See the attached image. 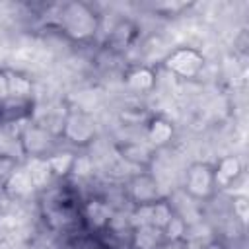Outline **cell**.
Masks as SVG:
<instances>
[{
  "label": "cell",
  "mask_w": 249,
  "mask_h": 249,
  "mask_svg": "<svg viewBox=\"0 0 249 249\" xmlns=\"http://www.w3.org/2000/svg\"><path fill=\"white\" fill-rule=\"evenodd\" d=\"M185 56H187V58H181L179 53H173V54L169 56V60H167V66H169L173 72H179V74H183V76H191V74L200 66V58H198L193 51H187Z\"/></svg>",
  "instance_id": "3957f363"
},
{
  "label": "cell",
  "mask_w": 249,
  "mask_h": 249,
  "mask_svg": "<svg viewBox=\"0 0 249 249\" xmlns=\"http://www.w3.org/2000/svg\"><path fill=\"white\" fill-rule=\"evenodd\" d=\"M91 124L86 121L84 115H72L66 121V134L72 138V142H86L88 136L91 134Z\"/></svg>",
  "instance_id": "277c9868"
},
{
  "label": "cell",
  "mask_w": 249,
  "mask_h": 249,
  "mask_svg": "<svg viewBox=\"0 0 249 249\" xmlns=\"http://www.w3.org/2000/svg\"><path fill=\"white\" fill-rule=\"evenodd\" d=\"M216 185V177H214V169L208 167V165H193L189 171H187V177H185V187L195 195V196H206L212 193Z\"/></svg>",
  "instance_id": "7a4b0ae2"
},
{
  "label": "cell",
  "mask_w": 249,
  "mask_h": 249,
  "mask_svg": "<svg viewBox=\"0 0 249 249\" xmlns=\"http://www.w3.org/2000/svg\"><path fill=\"white\" fill-rule=\"evenodd\" d=\"M62 23L68 33L76 37H86L95 29V16L86 6H68L62 16Z\"/></svg>",
  "instance_id": "6da1fadb"
}]
</instances>
